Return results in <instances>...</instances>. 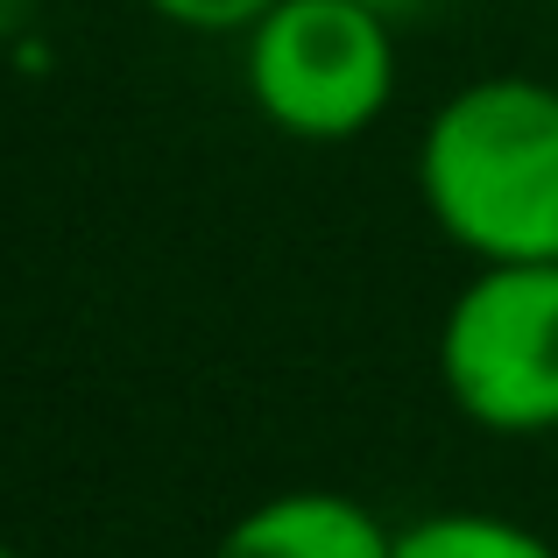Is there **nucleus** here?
<instances>
[{
	"label": "nucleus",
	"mask_w": 558,
	"mask_h": 558,
	"mask_svg": "<svg viewBox=\"0 0 558 558\" xmlns=\"http://www.w3.org/2000/svg\"><path fill=\"white\" fill-rule=\"evenodd\" d=\"M361 8H375V14H389V22H396V28H403V22H424V14H432V8H446V0H361Z\"/></svg>",
	"instance_id": "nucleus-7"
},
{
	"label": "nucleus",
	"mask_w": 558,
	"mask_h": 558,
	"mask_svg": "<svg viewBox=\"0 0 558 558\" xmlns=\"http://www.w3.org/2000/svg\"><path fill=\"white\" fill-rule=\"evenodd\" d=\"M269 8H283V0H149V14L191 28V36H247Z\"/></svg>",
	"instance_id": "nucleus-6"
},
{
	"label": "nucleus",
	"mask_w": 558,
	"mask_h": 558,
	"mask_svg": "<svg viewBox=\"0 0 558 558\" xmlns=\"http://www.w3.org/2000/svg\"><path fill=\"white\" fill-rule=\"evenodd\" d=\"M0 558H28V551H14V545H0Z\"/></svg>",
	"instance_id": "nucleus-8"
},
{
	"label": "nucleus",
	"mask_w": 558,
	"mask_h": 558,
	"mask_svg": "<svg viewBox=\"0 0 558 558\" xmlns=\"http://www.w3.org/2000/svg\"><path fill=\"white\" fill-rule=\"evenodd\" d=\"M247 99L290 142H354L396 99V22L361 0H283L247 28Z\"/></svg>",
	"instance_id": "nucleus-2"
},
{
	"label": "nucleus",
	"mask_w": 558,
	"mask_h": 558,
	"mask_svg": "<svg viewBox=\"0 0 558 558\" xmlns=\"http://www.w3.org/2000/svg\"><path fill=\"white\" fill-rule=\"evenodd\" d=\"M417 191L432 227L481 269L558 262V85L474 78L424 121Z\"/></svg>",
	"instance_id": "nucleus-1"
},
{
	"label": "nucleus",
	"mask_w": 558,
	"mask_h": 558,
	"mask_svg": "<svg viewBox=\"0 0 558 558\" xmlns=\"http://www.w3.org/2000/svg\"><path fill=\"white\" fill-rule=\"evenodd\" d=\"M213 558H396V531L332 488H290L227 523Z\"/></svg>",
	"instance_id": "nucleus-4"
},
{
	"label": "nucleus",
	"mask_w": 558,
	"mask_h": 558,
	"mask_svg": "<svg viewBox=\"0 0 558 558\" xmlns=\"http://www.w3.org/2000/svg\"><path fill=\"white\" fill-rule=\"evenodd\" d=\"M551 14H558V0H551Z\"/></svg>",
	"instance_id": "nucleus-9"
},
{
	"label": "nucleus",
	"mask_w": 558,
	"mask_h": 558,
	"mask_svg": "<svg viewBox=\"0 0 558 558\" xmlns=\"http://www.w3.org/2000/svg\"><path fill=\"white\" fill-rule=\"evenodd\" d=\"M396 558H558L531 523L488 517V509H438L396 531Z\"/></svg>",
	"instance_id": "nucleus-5"
},
{
	"label": "nucleus",
	"mask_w": 558,
	"mask_h": 558,
	"mask_svg": "<svg viewBox=\"0 0 558 558\" xmlns=\"http://www.w3.org/2000/svg\"><path fill=\"white\" fill-rule=\"evenodd\" d=\"M438 381L481 432H558V262H495L446 304Z\"/></svg>",
	"instance_id": "nucleus-3"
}]
</instances>
